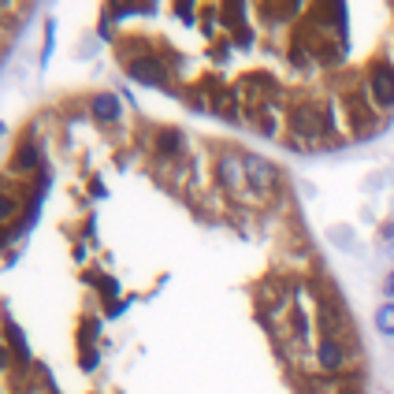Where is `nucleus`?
I'll return each instance as SVG.
<instances>
[{
  "label": "nucleus",
  "mask_w": 394,
  "mask_h": 394,
  "mask_svg": "<svg viewBox=\"0 0 394 394\" xmlns=\"http://www.w3.org/2000/svg\"><path fill=\"white\" fill-rule=\"evenodd\" d=\"M369 89H372L379 108H394V68H390V63H376Z\"/></svg>",
  "instance_id": "1"
},
{
  "label": "nucleus",
  "mask_w": 394,
  "mask_h": 394,
  "mask_svg": "<svg viewBox=\"0 0 394 394\" xmlns=\"http://www.w3.org/2000/svg\"><path fill=\"white\" fill-rule=\"evenodd\" d=\"M216 175L227 190H239L246 182V156H234V153H220L216 160Z\"/></svg>",
  "instance_id": "2"
},
{
  "label": "nucleus",
  "mask_w": 394,
  "mask_h": 394,
  "mask_svg": "<svg viewBox=\"0 0 394 394\" xmlns=\"http://www.w3.org/2000/svg\"><path fill=\"white\" fill-rule=\"evenodd\" d=\"M246 182L265 193V190L275 186V167L265 160V156H246Z\"/></svg>",
  "instance_id": "3"
},
{
  "label": "nucleus",
  "mask_w": 394,
  "mask_h": 394,
  "mask_svg": "<svg viewBox=\"0 0 394 394\" xmlns=\"http://www.w3.org/2000/svg\"><path fill=\"white\" fill-rule=\"evenodd\" d=\"M130 75L138 78V82H149V86H164L167 82V75L160 68V60H153V56H138V60H130Z\"/></svg>",
  "instance_id": "4"
},
{
  "label": "nucleus",
  "mask_w": 394,
  "mask_h": 394,
  "mask_svg": "<svg viewBox=\"0 0 394 394\" xmlns=\"http://www.w3.org/2000/svg\"><path fill=\"white\" fill-rule=\"evenodd\" d=\"M317 361H320L324 372H338L346 364V346L338 343V338H324L320 350H317Z\"/></svg>",
  "instance_id": "5"
},
{
  "label": "nucleus",
  "mask_w": 394,
  "mask_h": 394,
  "mask_svg": "<svg viewBox=\"0 0 394 394\" xmlns=\"http://www.w3.org/2000/svg\"><path fill=\"white\" fill-rule=\"evenodd\" d=\"M94 115L101 123H115L120 120V101H115L112 94H97L94 97Z\"/></svg>",
  "instance_id": "6"
},
{
  "label": "nucleus",
  "mask_w": 394,
  "mask_h": 394,
  "mask_svg": "<svg viewBox=\"0 0 394 394\" xmlns=\"http://www.w3.org/2000/svg\"><path fill=\"white\" fill-rule=\"evenodd\" d=\"M294 130H298V134H309V138H317L320 130H324V123L317 120V112H312V108H301V112L294 115Z\"/></svg>",
  "instance_id": "7"
},
{
  "label": "nucleus",
  "mask_w": 394,
  "mask_h": 394,
  "mask_svg": "<svg viewBox=\"0 0 394 394\" xmlns=\"http://www.w3.org/2000/svg\"><path fill=\"white\" fill-rule=\"evenodd\" d=\"M156 149L164 156H179L182 153V134L179 130H160V138H156Z\"/></svg>",
  "instance_id": "8"
},
{
  "label": "nucleus",
  "mask_w": 394,
  "mask_h": 394,
  "mask_svg": "<svg viewBox=\"0 0 394 394\" xmlns=\"http://www.w3.org/2000/svg\"><path fill=\"white\" fill-rule=\"evenodd\" d=\"M15 167H19V172H34V167H37V149L30 146V141H23V146H19V153H15Z\"/></svg>",
  "instance_id": "9"
},
{
  "label": "nucleus",
  "mask_w": 394,
  "mask_h": 394,
  "mask_svg": "<svg viewBox=\"0 0 394 394\" xmlns=\"http://www.w3.org/2000/svg\"><path fill=\"white\" fill-rule=\"evenodd\" d=\"M376 327L383 335H394V301H387V305L376 309Z\"/></svg>",
  "instance_id": "10"
},
{
  "label": "nucleus",
  "mask_w": 394,
  "mask_h": 394,
  "mask_svg": "<svg viewBox=\"0 0 394 394\" xmlns=\"http://www.w3.org/2000/svg\"><path fill=\"white\" fill-rule=\"evenodd\" d=\"M15 212H19V201H15V197H8V193H0V223H8Z\"/></svg>",
  "instance_id": "11"
},
{
  "label": "nucleus",
  "mask_w": 394,
  "mask_h": 394,
  "mask_svg": "<svg viewBox=\"0 0 394 394\" xmlns=\"http://www.w3.org/2000/svg\"><path fill=\"white\" fill-rule=\"evenodd\" d=\"M387 298H394V275H390V279H387Z\"/></svg>",
  "instance_id": "12"
}]
</instances>
